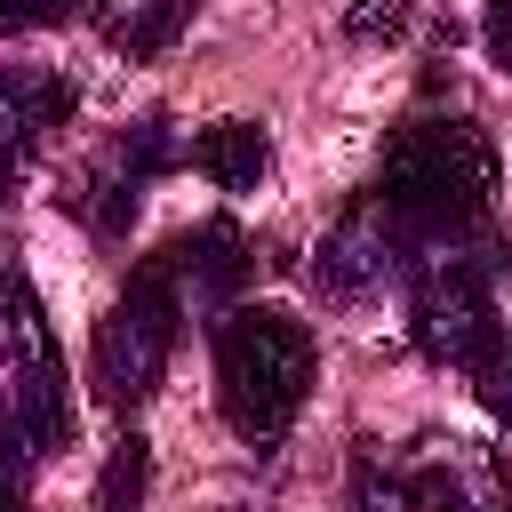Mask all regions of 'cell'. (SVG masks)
Returning a JSON list of instances; mask_svg holds the SVG:
<instances>
[{"label":"cell","mask_w":512,"mask_h":512,"mask_svg":"<svg viewBox=\"0 0 512 512\" xmlns=\"http://www.w3.org/2000/svg\"><path fill=\"white\" fill-rule=\"evenodd\" d=\"M72 80L64 72H0V152L32 160L64 120H72Z\"/></svg>","instance_id":"cell-9"},{"label":"cell","mask_w":512,"mask_h":512,"mask_svg":"<svg viewBox=\"0 0 512 512\" xmlns=\"http://www.w3.org/2000/svg\"><path fill=\"white\" fill-rule=\"evenodd\" d=\"M352 512H416L400 456H384L376 440H360V456H352Z\"/></svg>","instance_id":"cell-13"},{"label":"cell","mask_w":512,"mask_h":512,"mask_svg":"<svg viewBox=\"0 0 512 512\" xmlns=\"http://www.w3.org/2000/svg\"><path fill=\"white\" fill-rule=\"evenodd\" d=\"M176 328H184V288H176L168 248H160V256H144V264L128 272V288H120V296H112V312L96 320V352H88L96 392H104L112 408L152 400V392H160V376H168Z\"/></svg>","instance_id":"cell-4"},{"label":"cell","mask_w":512,"mask_h":512,"mask_svg":"<svg viewBox=\"0 0 512 512\" xmlns=\"http://www.w3.org/2000/svg\"><path fill=\"white\" fill-rule=\"evenodd\" d=\"M488 192H496V144L472 120L424 112V120L392 128L384 168H376V200L416 232L424 264L464 248V232L488 216Z\"/></svg>","instance_id":"cell-1"},{"label":"cell","mask_w":512,"mask_h":512,"mask_svg":"<svg viewBox=\"0 0 512 512\" xmlns=\"http://www.w3.org/2000/svg\"><path fill=\"white\" fill-rule=\"evenodd\" d=\"M168 264H176V288H192L200 304H232L240 280L256 272L240 224H224V216H216V224H192L184 240H168Z\"/></svg>","instance_id":"cell-10"},{"label":"cell","mask_w":512,"mask_h":512,"mask_svg":"<svg viewBox=\"0 0 512 512\" xmlns=\"http://www.w3.org/2000/svg\"><path fill=\"white\" fill-rule=\"evenodd\" d=\"M312 392V328L272 304H232L216 320V400L248 448H280Z\"/></svg>","instance_id":"cell-2"},{"label":"cell","mask_w":512,"mask_h":512,"mask_svg":"<svg viewBox=\"0 0 512 512\" xmlns=\"http://www.w3.org/2000/svg\"><path fill=\"white\" fill-rule=\"evenodd\" d=\"M88 0H0V24L8 32H32V24H64V16H80Z\"/></svg>","instance_id":"cell-18"},{"label":"cell","mask_w":512,"mask_h":512,"mask_svg":"<svg viewBox=\"0 0 512 512\" xmlns=\"http://www.w3.org/2000/svg\"><path fill=\"white\" fill-rule=\"evenodd\" d=\"M360 40H400L408 32V8L400 0H352V16H344Z\"/></svg>","instance_id":"cell-17"},{"label":"cell","mask_w":512,"mask_h":512,"mask_svg":"<svg viewBox=\"0 0 512 512\" xmlns=\"http://www.w3.org/2000/svg\"><path fill=\"white\" fill-rule=\"evenodd\" d=\"M224 512H232V504H224Z\"/></svg>","instance_id":"cell-21"},{"label":"cell","mask_w":512,"mask_h":512,"mask_svg":"<svg viewBox=\"0 0 512 512\" xmlns=\"http://www.w3.org/2000/svg\"><path fill=\"white\" fill-rule=\"evenodd\" d=\"M408 336H416V352L432 368H464V376L504 336L496 296H488V272L464 248H448V256H432V264L408 272Z\"/></svg>","instance_id":"cell-5"},{"label":"cell","mask_w":512,"mask_h":512,"mask_svg":"<svg viewBox=\"0 0 512 512\" xmlns=\"http://www.w3.org/2000/svg\"><path fill=\"white\" fill-rule=\"evenodd\" d=\"M488 56L512 72V0H488Z\"/></svg>","instance_id":"cell-19"},{"label":"cell","mask_w":512,"mask_h":512,"mask_svg":"<svg viewBox=\"0 0 512 512\" xmlns=\"http://www.w3.org/2000/svg\"><path fill=\"white\" fill-rule=\"evenodd\" d=\"M144 488H152V456L136 432H120L104 456V480H96V512H144Z\"/></svg>","instance_id":"cell-14"},{"label":"cell","mask_w":512,"mask_h":512,"mask_svg":"<svg viewBox=\"0 0 512 512\" xmlns=\"http://www.w3.org/2000/svg\"><path fill=\"white\" fill-rule=\"evenodd\" d=\"M32 472H40V456L16 432H0V512H24L32 504Z\"/></svg>","instance_id":"cell-16"},{"label":"cell","mask_w":512,"mask_h":512,"mask_svg":"<svg viewBox=\"0 0 512 512\" xmlns=\"http://www.w3.org/2000/svg\"><path fill=\"white\" fill-rule=\"evenodd\" d=\"M184 152H176V136H168V120H136V128H120L72 184H64V208L88 224V232H104V240H120L128 232V216H136V200H144V184L160 176V168H176Z\"/></svg>","instance_id":"cell-6"},{"label":"cell","mask_w":512,"mask_h":512,"mask_svg":"<svg viewBox=\"0 0 512 512\" xmlns=\"http://www.w3.org/2000/svg\"><path fill=\"white\" fill-rule=\"evenodd\" d=\"M472 392H480V408H488L496 424H512V328L472 360Z\"/></svg>","instance_id":"cell-15"},{"label":"cell","mask_w":512,"mask_h":512,"mask_svg":"<svg viewBox=\"0 0 512 512\" xmlns=\"http://www.w3.org/2000/svg\"><path fill=\"white\" fill-rule=\"evenodd\" d=\"M192 168H200L216 192H256L264 168H272V144H264L256 120H208V128L192 136Z\"/></svg>","instance_id":"cell-11"},{"label":"cell","mask_w":512,"mask_h":512,"mask_svg":"<svg viewBox=\"0 0 512 512\" xmlns=\"http://www.w3.org/2000/svg\"><path fill=\"white\" fill-rule=\"evenodd\" d=\"M16 176H24V160H8V152H0V200L16 192Z\"/></svg>","instance_id":"cell-20"},{"label":"cell","mask_w":512,"mask_h":512,"mask_svg":"<svg viewBox=\"0 0 512 512\" xmlns=\"http://www.w3.org/2000/svg\"><path fill=\"white\" fill-rule=\"evenodd\" d=\"M416 264H424L416 232H408L376 192H360V200L336 216V232L320 240V288H328V296H368V288H384V280H408Z\"/></svg>","instance_id":"cell-7"},{"label":"cell","mask_w":512,"mask_h":512,"mask_svg":"<svg viewBox=\"0 0 512 512\" xmlns=\"http://www.w3.org/2000/svg\"><path fill=\"white\" fill-rule=\"evenodd\" d=\"M192 8H200V0H88L96 32H104L120 56H160V48L192 24Z\"/></svg>","instance_id":"cell-12"},{"label":"cell","mask_w":512,"mask_h":512,"mask_svg":"<svg viewBox=\"0 0 512 512\" xmlns=\"http://www.w3.org/2000/svg\"><path fill=\"white\" fill-rule=\"evenodd\" d=\"M416 512H512V472L480 440H424L400 456Z\"/></svg>","instance_id":"cell-8"},{"label":"cell","mask_w":512,"mask_h":512,"mask_svg":"<svg viewBox=\"0 0 512 512\" xmlns=\"http://www.w3.org/2000/svg\"><path fill=\"white\" fill-rule=\"evenodd\" d=\"M0 432H16L32 456H56L72 440V392L48 336V312L16 264H0Z\"/></svg>","instance_id":"cell-3"}]
</instances>
